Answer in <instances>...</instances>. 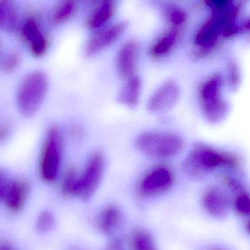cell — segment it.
I'll use <instances>...</instances> for the list:
<instances>
[{
  "instance_id": "6da1fadb",
  "label": "cell",
  "mask_w": 250,
  "mask_h": 250,
  "mask_svg": "<svg viewBox=\"0 0 250 250\" xmlns=\"http://www.w3.org/2000/svg\"><path fill=\"white\" fill-rule=\"evenodd\" d=\"M206 4L211 9V17L200 27L194 38L196 54L200 57L211 52L217 46L221 37H231L241 30H247L245 21L242 25L237 23L240 7L235 2L228 0H213L208 1Z\"/></svg>"
},
{
  "instance_id": "7a4b0ae2",
  "label": "cell",
  "mask_w": 250,
  "mask_h": 250,
  "mask_svg": "<svg viewBox=\"0 0 250 250\" xmlns=\"http://www.w3.org/2000/svg\"><path fill=\"white\" fill-rule=\"evenodd\" d=\"M241 165V159L236 155L198 145L184 159L182 169L188 176L201 178L218 168H238Z\"/></svg>"
},
{
  "instance_id": "3957f363",
  "label": "cell",
  "mask_w": 250,
  "mask_h": 250,
  "mask_svg": "<svg viewBox=\"0 0 250 250\" xmlns=\"http://www.w3.org/2000/svg\"><path fill=\"white\" fill-rule=\"evenodd\" d=\"M63 150V137L61 129L56 125L49 127L43 140L39 161V174L46 184H54L59 178Z\"/></svg>"
},
{
  "instance_id": "277c9868",
  "label": "cell",
  "mask_w": 250,
  "mask_h": 250,
  "mask_svg": "<svg viewBox=\"0 0 250 250\" xmlns=\"http://www.w3.org/2000/svg\"><path fill=\"white\" fill-rule=\"evenodd\" d=\"M49 90V80L44 73L35 71L23 78L17 89L16 102L20 113L32 117L43 104Z\"/></svg>"
},
{
  "instance_id": "5b68a950",
  "label": "cell",
  "mask_w": 250,
  "mask_h": 250,
  "mask_svg": "<svg viewBox=\"0 0 250 250\" xmlns=\"http://www.w3.org/2000/svg\"><path fill=\"white\" fill-rule=\"evenodd\" d=\"M135 146L146 156L156 159H168L179 154L184 142L178 134L169 131H147L137 137Z\"/></svg>"
},
{
  "instance_id": "8992f818",
  "label": "cell",
  "mask_w": 250,
  "mask_h": 250,
  "mask_svg": "<svg viewBox=\"0 0 250 250\" xmlns=\"http://www.w3.org/2000/svg\"><path fill=\"white\" fill-rule=\"evenodd\" d=\"M222 79L213 74L200 88V99L203 115L208 122L217 124L226 117L229 106L222 95Z\"/></svg>"
},
{
  "instance_id": "52a82bcc",
  "label": "cell",
  "mask_w": 250,
  "mask_h": 250,
  "mask_svg": "<svg viewBox=\"0 0 250 250\" xmlns=\"http://www.w3.org/2000/svg\"><path fill=\"white\" fill-rule=\"evenodd\" d=\"M104 156L101 152L90 155L86 162L84 169L79 173L76 198L88 201L99 189L104 174Z\"/></svg>"
},
{
  "instance_id": "ba28073f",
  "label": "cell",
  "mask_w": 250,
  "mask_h": 250,
  "mask_svg": "<svg viewBox=\"0 0 250 250\" xmlns=\"http://www.w3.org/2000/svg\"><path fill=\"white\" fill-rule=\"evenodd\" d=\"M175 175L167 167L159 166L146 172L139 181L137 193L142 198H150L167 192L173 187Z\"/></svg>"
},
{
  "instance_id": "9c48e42d",
  "label": "cell",
  "mask_w": 250,
  "mask_h": 250,
  "mask_svg": "<svg viewBox=\"0 0 250 250\" xmlns=\"http://www.w3.org/2000/svg\"><path fill=\"white\" fill-rule=\"evenodd\" d=\"M20 35L29 52L34 58H42L49 50V41L36 17L25 19L20 27Z\"/></svg>"
},
{
  "instance_id": "30bf717a",
  "label": "cell",
  "mask_w": 250,
  "mask_h": 250,
  "mask_svg": "<svg viewBox=\"0 0 250 250\" xmlns=\"http://www.w3.org/2000/svg\"><path fill=\"white\" fill-rule=\"evenodd\" d=\"M30 194L29 183L22 178L5 181L0 192V199L11 213H18L24 210Z\"/></svg>"
},
{
  "instance_id": "8fae6325",
  "label": "cell",
  "mask_w": 250,
  "mask_h": 250,
  "mask_svg": "<svg viewBox=\"0 0 250 250\" xmlns=\"http://www.w3.org/2000/svg\"><path fill=\"white\" fill-rule=\"evenodd\" d=\"M179 96L178 84L172 80L165 82L150 96L147 102V110L152 113L167 112L176 104Z\"/></svg>"
},
{
  "instance_id": "7c38bea8",
  "label": "cell",
  "mask_w": 250,
  "mask_h": 250,
  "mask_svg": "<svg viewBox=\"0 0 250 250\" xmlns=\"http://www.w3.org/2000/svg\"><path fill=\"white\" fill-rule=\"evenodd\" d=\"M126 24L120 22L92 36L86 43L84 53L92 57L100 53L115 43L125 32Z\"/></svg>"
},
{
  "instance_id": "4fadbf2b",
  "label": "cell",
  "mask_w": 250,
  "mask_h": 250,
  "mask_svg": "<svg viewBox=\"0 0 250 250\" xmlns=\"http://www.w3.org/2000/svg\"><path fill=\"white\" fill-rule=\"evenodd\" d=\"M202 204L210 216L222 219L229 213L232 202L223 190L217 187H210L203 192Z\"/></svg>"
},
{
  "instance_id": "5bb4252c",
  "label": "cell",
  "mask_w": 250,
  "mask_h": 250,
  "mask_svg": "<svg viewBox=\"0 0 250 250\" xmlns=\"http://www.w3.org/2000/svg\"><path fill=\"white\" fill-rule=\"evenodd\" d=\"M139 46L134 41L125 42L118 53L117 64L121 76L128 79L134 76L138 61Z\"/></svg>"
},
{
  "instance_id": "9a60e30c",
  "label": "cell",
  "mask_w": 250,
  "mask_h": 250,
  "mask_svg": "<svg viewBox=\"0 0 250 250\" xmlns=\"http://www.w3.org/2000/svg\"><path fill=\"white\" fill-rule=\"evenodd\" d=\"M122 219V211L119 206L108 205L96 216V228L104 235H112L118 230Z\"/></svg>"
},
{
  "instance_id": "2e32d148",
  "label": "cell",
  "mask_w": 250,
  "mask_h": 250,
  "mask_svg": "<svg viewBox=\"0 0 250 250\" xmlns=\"http://www.w3.org/2000/svg\"><path fill=\"white\" fill-rule=\"evenodd\" d=\"M19 26V11L15 2L0 0V30L11 33Z\"/></svg>"
},
{
  "instance_id": "e0dca14e",
  "label": "cell",
  "mask_w": 250,
  "mask_h": 250,
  "mask_svg": "<svg viewBox=\"0 0 250 250\" xmlns=\"http://www.w3.org/2000/svg\"><path fill=\"white\" fill-rule=\"evenodd\" d=\"M141 87L140 77L137 76L130 77L118 95V102L128 107H135L140 101Z\"/></svg>"
},
{
  "instance_id": "ac0fdd59",
  "label": "cell",
  "mask_w": 250,
  "mask_h": 250,
  "mask_svg": "<svg viewBox=\"0 0 250 250\" xmlns=\"http://www.w3.org/2000/svg\"><path fill=\"white\" fill-rule=\"evenodd\" d=\"M115 4L112 1L101 2L87 18L86 25L90 30H96L104 25L113 16Z\"/></svg>"
},
{
  "instance_id": "d6986e66",
  "label": "cell",
  "mask_w": 250,
  "mask_h": 250,
  "mask_svg": "<svg viewBox=\"0 0 250 250\" xmlns=\"http://www.w3.org/2000/svg\"><path fill=\"white\" fill-rule=\"evenodd\" d=\"M128 244L131 250H159L152 234L142 227H137L131 231Z\"/></svg>"
},
{
  "instance_id": "ffe728a7",
  "label": "cell",
  "mask_w": 250,
  "mask_h": 250,
  "mask_svg": "<svg viewBox=\"0 0 250 250\" xmlns=\"http://www.w3.org/2000/svg\"><path fill=\"white\" fill-rule=\"evenodd\" d=\"M179 38V29L172 28L166 32L151 46L150 54L153 58H161L167 55L175 46Z\"/></svg>"
},
{
  "instance_id": "44dd1931",
  "label": "cell",
  "mask_w": 250,
  "mask_h": 250,
  "mask_svg": "<svg viewBox=\"0 0 250 250\" xmlns=\"http://www.w3.org/2000/svg\"><path fill=\"white\" fill-rule=\"evenodd\" d=\"M77 10V3L74 1L58 2L51 12V21L55 25L65 24L75 16Z\"/></svg>"
},
{
  "instance_id": "7402d4cb",
  "label": "cell",
  "mask_w": 250,
  "mask_h": 250,
  "mask_svg": "<svg viewBox=\"0 0 250 250\" xmlns=\"http://www.w3.org/2000/svg\"><path fill=\"white\" fill-rule=\"evenodd\" d=\"M79 172L74 167H68L60 180V191L66 198L76 197Z\"/></svg>"
},
{
  "instance_id": "603a6c76",
  "label": "cell",
  "mask_w": 250,
  "mask_h": 250,
  "mask_svg": "<svg viewBox=\"0 0 250 250\" xmlns=\"http://www.w3.org/2000/svg\"><path fill=\"white\" fill-rule=\"evenodd\" d=\"M56 219L55 215L49 210H43L36 218V229L40 233L50 232L55 228Z\"/></svg>"
},
{
  "instance_id": "cb8c5ba5",
  "label": "cell",
  "mask_w": 250,
  "mask_h": 250,
  "mask_svg": "<svg viewBox=\"0 0 250 250\" xmlns=\"http://www.w3.org/2000/svg\"><path fill=\"white\" fill-rule=\"evenodd\" d=\"M232 207L238 216L249 217L250 213V199L247 191L234 196Z\"/></svg>"
},
{
  "instance_id": "d4e9b609",
  "label": "cell",
  "mask_w": 250,
  "mask_h": 250,
  "mask_svg": "<svg viewBox=\"0 0 250 250\" xmlns=\"http://www.w3.org/2000/svg\"><path fill=\"white\" fill-rule=\"evenodd\" d=\"M167 19L173 28L178 29L184 25L187 20L186 11L178 5L168 7L166 11Z\"/></svg>"
},
{
  "instance_id": "484cf974",
  "label": "cell",
  "mask_w": 250,
  "mask_h": 250,
  "mask_svg": "<svg viewBox=\"0 0 250 250\" xmlns=\"http://www.w3.org/2000/svg\"><path fill=\"white\" fill-rule=\"evenodd\" d=\"M219 181L222 186L232 192L234 196L247 191L245 187L241 184V181L230 175H221L219 177Z\"/></svg>"
},
{
  "instance_id": "4316f807",
  "label": "cell",
  "mask_w": 250,
  "mask_h": 250,
  "mask_svg": "<svg viewBox=\"0 0 250 250\" xmlns=\"http://www.w3.org/2000/svg\"><path fill=\"white\" fill-rule=\"evenodd\" d=\"M20 62H21V57L20 54L17 52H11L5 57L2 62V71L5 74H11L18 68Z\"/></svg>"
},
{
  "instance_id": "83f0119b",
  "label": "cell",
  "mask_w": 250,
  "mask_h": 250,
  "mask_svg": "<svg viewBox=\"0 0 250 250\" xmlns=\"http://www.w3.org/2000/svg\"><path fill=\"white\" fill-rule=\"evenodd\" d=\"M229 79L232 87H237L240 82V74L238 66L233 61L229 65Z\"/></svg>"
},
{
  "instance_id": "f1b7e54d",
  "label": "cell",
  "mask_w": 250,
  "mask_h": 250,
  "mask_svg": "<svg viewBox=\"0 0 250 250\" xmlns=\"http://www.w3.org/2000/svg\"><path fill=\"white\" fill-rule=\"evenodd\" d=\"M10 134V127L5 122H0V143L5 141Z\"/></svg>"
},
{
  "instance_id": "f546056e",
  "label": "cell",
  "mask_w": 250,
  "mask_h": 250,
  "mask_svg": "<svg viewBox=\"0 0 250 250\" xmlns=\"http://www.w3.org/2000/svg\"><path fill=\"white\" fill-rule=\"evenodd\" d=\"M0 250H15L12 243L8 241H0Z\"/></svg>"
},
{
  "instance_id": "4dcf8cb0",
  "label": "cell",
  "mask_w": 250,
  "mask_h": 250,
  "mask_svg": "<svg viewBox=\"0 0 250 250\" xmlns=\"http://www.w3.org/2000/svg\"><path fill=\"white\" fill-rule=\"evenodd\" d=\"M106 250H124L121 244V242L118 241H114L113 243L109 245V248Z\"/></svg>"
},
{
  "instance_id": "1f68e13d",
  "label": "cell",
  "mask_w": 250,
  "mask_h": 250,
  "mask_svg": "<svg viewBox=\"0 0 250 250\" xmlns=\"http://www.w3.org/2000/svg\"><path fill=\"white\" fill-rule=\"evenodd\" d=\"M204 250H228L226 248H224L222 247H219V246L210 245L206 247L204 249Z\"/></svg>"
},
{
  "instance_id": "d6a6232c",
  "label": "cell",
  "mask_w": 250,
  "mask_h": 250,
  "mask_svg": "<svg viewBox=\"0 0 250 250\" xmlns=\"http://www.w3.org/2000/svg\"><path fill=\"white\" fill-rule=\"evenodd\" d=\"M5 177L0 172V192H1V189H2V187H3L4 184L5 182Z\"/></svg>"
},
{
  "instance_id": "836d02e7",
  "label": "cell",
  "mask_w": 250,
  "mask_h": 250,
  "mask_svg": "<svg viewBox=\"0 0 250 250\" xmlns=\"http://www.w3.org/2000/svg\"><path fill=\"white\" fill-rule=\"evenodd\" d=\"M79 250V249H73V250Z\"/></svg>"
}]
</instances>
